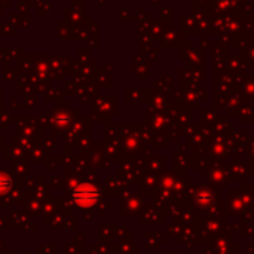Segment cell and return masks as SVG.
<instances>
[{
  "mask_svg": "<svg viewBox=\"0 0 254 254\" xmlns=\"http://www.w3.org/2000/svg\"><path fill=\"white\" fill-rule=\"evenodd\" d=\"M9 187H11V181L3 174H0V193H5Z\"/></svg>",
  "mask_w": 254,
  "mask_h": 254,
  "instance_id": "cell-2",
  "label": "cell"
},
{
  "mask_svg": "<svg viewBox=\"0 0 254 254\" xmlns=\"http://www.w3.org/2000/svg\"><path fill=\"white\" fill-rule=\"evenodd\" d=\"M75 202L80 207H91L98 199V192L91 184H82L75 190Z\"/></svg>",
  "mask_w": 254,
  "mask_h": 254,
  "instance_id": "cell-1",
  "label": "cell"
}]
</instances>
